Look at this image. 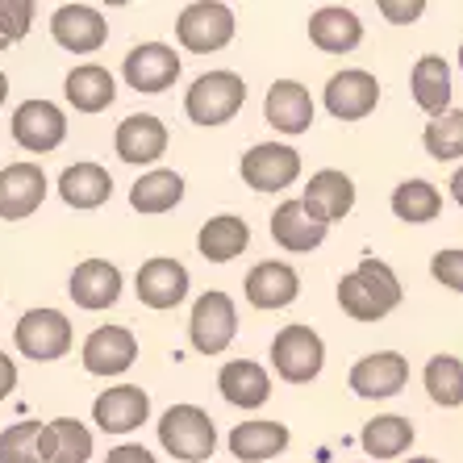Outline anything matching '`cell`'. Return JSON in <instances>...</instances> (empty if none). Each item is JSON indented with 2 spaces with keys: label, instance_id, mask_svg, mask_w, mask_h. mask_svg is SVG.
Segmentation results:
<instances>
[{
  "label": "cell",
  "instance_id": "cell-11",
  "mask_svg": "<svg viewBox=\"0 0 463 463\" xmlns=\"http://www.w3.org/2000/svg\"><path fill=\"white\" fill-rule=\"evenodd\" d=\"M380 105V80L364 67H346L326 84V109L338 121H364Z\"/></svg>",
  "mask_w": 463,
  "mask_h": 463
},
{
  "label": "cell",
  "instance_id": "cell-37",
  "mask_svg": "<svg viewBox=\"0 0 463 463\" xmlns=\"http://www.w3.org/2000/svg\"><path fill=\"white\" fill-rule=\"evenodd\" d=\"M38 434H43V421H17L9 430H0V463H43Z\"/></svg>",
  "mask_w": 463,
  "mask_h": 463
},
{
  "label": "cell",
  "instance_id": "cell-43",
  "mask_svg": "<svg viewBox=\"0 0 463 463\" xmlns=\"http://www.w3.org/2000/svg\"><path fill=\"white\" fill-rule=\"evenodd\" d=\"M451 196H455V205L463 209V167H459V172L451 175Z\"/></svg>",
  "mask_w": 463,
  "mask_h": 463
},
{
  "label": "cell",
  "instance_id": "cell-26",
  "mask_svg": "<svg viewBox=\"0 0 463 463\" xmlns=\"http://www.w3.org/2000/svg\"><path fill=\"white\" fill-rule=\"evenodd\" d=\"M88 455H92V430L76 418H54L38 434L43 463H88Z\"/></svg>",
  "mask_w": 463,
  "mask_h": 463
},
{
  "label": "cell",
  "instance_id": "cell-40",
  "mask_svg": "<svg viewBox=\"0 0 463 463\" xmlns=\"http://www.w3.org/2000/svg\"><path fill=\"white\" fill-rule=\"evenodd\" d=\"M380 13H384L392 25H410L426 13V0H380Z\"/></svg>",
  "mask_w": 463,
  "mask_h": 463
},
{
  "label": "cell",
  "instance_id": "cell-38",
  "mask_svg": "<svg viewBox=\"0 0 463 463\" xmlns=\"http://www.w3.org/2000/svg\"><path fill=\"white\" fill-rule=\"evenodd\" d=\"M33 25V5L30 0H0V38L5 43H22Z\"/></svg>",
  "mask_w": 463,
  "mask_h": 463
},
{
  "label": "cell",
  "instance_id": "cell-42",
  "mask_svg": "<svg viewBox=\"0 0 463 463\" xmlns=\"http://www.w3.org/2000/svg\"><path fill=\"white\" fill-rule=\"evenodd\" d=\"M13 388H17V367H13L9 355H0V401L9 397Z\"/></svg>",
  "mask_w": 463,
  "mask_h": 463
},
{
  "label": "cell",
  "instance_id": "cell-17",
  "mask_svg": "<svg viewBox=\"0 0 463 463\" xmlns=\"http://www.w3.org/2000/svg\"><path fill=\"white\" fill-rule=\"evenodd\" d=\"M146 418H151V397H146L138 384L105 388V392L92 401V421H97L105 434H129V430H138Z\"/></svg>",
  "mask_w": 463,
  "mask_h": 463
},
{
  "label": "cell",
  "instance_id": "cell-10",
  "mask_svg": "<svg viewBox=\"0 0 463 463\" xmlns=\"http://www.w3.org/2000/svg\"><path fill=\"white\" fill-rule=\"evenodd\" d=\"M121 76L134 92H167L180 80V54L167 43H138L126 54Z\"/></svg>",
  "mask_w": 463,
  "mask_h": 463
},
{
  "label": "cell",
  "instance_id": "cell-15",
  "mask_svg": "<svg viewBox=\"0 0 463 463\" xmlns=\"http://www.w3.org/2000/svg\"><path fill=\"white\" fill-rule=\"evenodd\" d=\"M405 380H410V359L397 355V351H376V355H364L351 367V388L364 401L397 397Z\"/></svg>",
  "mask_w": 463,
  "mask_h": 463
},
{
  "label": "cell",
  "instance_id": "cell-18",
  "mask_svg": "<svg viewBox=\"0 0 463 463\" xmlns=\"http://www.w3.org/2000/svg\"><path fill=\"white\" fill-rule=\"evenodd\" d=\"M138 359V338L126 326H97L84 338V367L92 376H121Z\"/></svg>",
  "mask_w": 463,
  "mask_h": 463
},
{
  "label": "cell",
  "instance_id": "cell-35",
  "mask_svg": "<svg viewBox=\"0 0 463 463\" xmlns=\"http://www.w3.org/2000/svg\"><path fill=\"white\" fill-rule=\"evenodd\" d=\"M421 384H426V392H430L434 405H442V410H459L463 405V359L434 355L430 364H426V372H421Z\"/></svg>",
  "mask_w": 463,
  "mask_h": 463
},
{
  "label": "cell",
  "instance_id": "cell-39",
  "mask_svg": "<svg viewBox=\"0 0 463 463\" xmlns=\"http://www.w3.org/2000/svg\"><path fill=\"white\" fill-rule=\"evenodd\" d=\"M430 276L442 288L463 292V250H439V255L430 259Z\"/></svg>",
  "mask_w": 463,
  "mask_h": 463
},
{
  "label": "cell",
  "instance_id": "cell-3",
  "mask_svg": "<svg viewBox=\"0 0 463 463\" xmlns=\"http://www.w3.org/2000/svg\"><path fill=\"white\" fill-rule=\"evenodd\" d=\"M159 442L175 459L201 463L217 451V426L201 405H172L159 418Z\"/></svg>",
  "mask_w": 463,
  "mask_h": 463
},
{
  "label": "cell",
  "instance_id": "cell-14",
  "mask_svg": "<svg viewBox=\"0 0 463 463\" xmlns=\"http://www.w3.org/2000/svg\"><path fill=\"white\" fill-rule=\"evenodd\" d=\"M247 301L255 309H288L297 297H301V276L292 263H280V259H263L247 271Z\"/></svg>",
  "mask_w": 463,
  "mask_h": 463
},
{
  "label": "cell",
  "instance_id": "cell-6",
  "mask_svg": "<svg viewBox=\"0 0 463 463\" xmlns=\"http://www.w3.org/2000/svg\"><path fill=\"white\" fill-rule=\"evenodd\" d=\"M238 335V309L230 301V292L209 288L196 297L193 317H188V338L201 355H222Z\"/></svg>",
  "mask_w": 463,
  "mask_h": 463
},
{
  "label": "cell",
  "instance_id": "cell-44",
  "mask_svg": "<svg viewBox=\"0 0 463 463\" xmlns=\"http://www.w3.org/2000/svg\"><path fill=\"white\" fill-rule=\"evenodd\" d=\"M5 97H9V80H5V71H0V105H5Z\"/></svg>",
  "mask_w": 463,
  "mask_h": 463
},
{
  "label": "cell",
  "instance_id": "cell-47",
  "mask_svg": "<svg viewBox=\"0 0 463 463\" xmlns=\"http://www.w3.org/2000/svg\"><path fill=\"white\" fill-rule=\"evenodd\" d=\"M5 46H9V43H5V38H0V51H5Z\"/></svg>",
  "mask_w": 463,
  "mask_h": 463
},
{
  "label": "cell",
  "instance_id": "cell-36",
  "mask_svg": "<svg viewBox=\"0 0 463 463\" xmlns=\"http://www.w3.org/2000/svg\"><path fill=\"white\" fill-rule=\"evenodd\" d=\"M421 146L439 163L463 159V109H447L442 118H434L426 126V134H421Z\"/></svg>",
  "mask_w": 463,
  "mask_h": 463
},
{
  "label": "cell",
  "instance_id": "cell-31",
  "mask_svg": "<svg viewBox=\"0 0 463 463\" xmlns=\"http://www.w3.org/2000/svg\"><path fill=\"white\" fill-rule=\"evenodd\" d=\"M247 242H250V226L234 213L209 217L205 226H201V234H196V247H201V255L209 263H230V259H238L247 250Z\"/></svg>",
  "mask_w": 463,
  "mask_h": 463
},
{
  "label": "cell",
  "instance_id": "cell-7",
  "mask_svg": "<svg viewBox=\"0 0 463 463\" xmlns=\"http://www.w3.org/2000/svg\"><path fill=\"white\" fill-rule=\"evenodd\" d=\"M238 172H242V184L255 188V193H280L301 175V155L284 146V142H259L242 155Z\"/></svg>",
  "mask_w": 463,
  "mask_h": 463
},
{
  "label": "cell",
  "instance_id": "cell-41",
  "mask_svg": "<svg viewBox=\"0 0 463 463\" xmlns=\"http://www.w3.org/2000/svg\"><path fill=\"white\" fill-rule=\"evenodd\" d=\"M105 463H159V459L146 447H138V442H121V447H113L105 455Z\"/></svg>",
  "mask_w": 463,
  "mask_h": 463
},
{
  "label": "cell",
  "instance_id": "cell-19",
  "mask_svg": "<svg viewBox=\"0 0 463 463\" xmlns=\"http://www.w3.org/2000/svg\"><path fill=\"white\" fill-rule=\"evenodd\" d=\"M71 301L88 313H100V309H113L121 301V271L118 263H109V259H84L76 271H71Z\"/></svg>",
  "mask_w": 463,
  "mask_h": 463
},
{
  "label": "cell",
  "instance_id": "cell-25",
  "mask_svg": "<svg viewBox=\"0 0 463 463\" xmlns=\"http://www.w3.org/2000/svg\"><path fill=\"white\" fill-rule=\"evenodd\" d=\"M217 388H222V397L238 410H259V405H268L271 397V376L255 359H230L222 372H217Z\"/></svg>",
  "mask_w": 463,
  "mask_h": 463
},
{
  "label": "cell",
  "instance_id": "cell-32",
  "mask_svg": "<svg viewBox=\"0 0 463 463\" xmlns=\"http://www.w3.org/2000/svg\"><path fill=\"white\" fill-rule=\"evenodd\" d=\"M180 201H184V175L167 172V167H155L129 188V205L138 213H172Z\"/></svg>",
  "mask_w": 463,
  "mask_h": 463
},
{
  "label": "cell",
  "instance_id": "cell-20",
  "mask_svg": "<svg viewBox=\"0 0 463 463\" xmlns=\"http://www.w3.org/2000/svg\"><path fill=\"white\" fill-rule=\"evenodd\" d=\"M113 146H118L121 163H134V167L155 163L167 155V126L155 113H129L113 134Z\"/></svg>",
  "mask_w": 463,
  "mask_h": 463
},
{
  "label": "cell",
  "instance_id": "cell-22",
  "mask_svg": "<svg viewBox=\"0 0 463 463\" xmlns=\"http://www.w3.org/2000/svg\"><path fill=\"white\" fill-rule=\"evenodd\" d=\"M263 118L268 126H276L280 134H305L313 126V100H309V88L297 84V80H276L268 88V100H263Z\"/></svg>",
  "mask_w": 463,
  "mask_h": 463
},
{
  "label": "cell",
  "instance_id": "cell-21",
  "mask_svg": "<svg viewBox=\"0 0 463 463\" xmlns=\"http://www.w3.org/2000/svg\"><path fill=\"white\" fill-rule=\"evenodd\" d=\"M301 205L309 209L322 226H330V222H343L351 209H355V184H351V175L346 172H335V167H326V172L309 175V188H305Z\"/></svg>",
  "mask_w": 463,
  "mask_h": 463
},
{
  "label": "cell",
  "instance_id": "cell-16",
  "mask_svg": "<svg viewBox=\"0 0 463 463\" xmlns=\"http://www.w3.org/2000/svg\"><path fill=\"white\" fill-rule=\"evenodd\" d=\"M46 201V172L38 163H9L0 172V217L25 222Z\"/></svg>",
  "mask_w": 463,
  "mask_h": 463
},
{
  "label": "cell",
  "instance_id": "cell-8",
  "mask_svg": "<svg viewBox=\"0 0 463 463\" xmlns=\"http://www.w3.org/2000/svg\"><path fill=\"white\" fill-rule=\"evenodd\" d=\"M17 338V351L38 364H51V359H63L71 351V322H67L59 309H30L13 330Z\"/></svg>",
  "mask_w": 463,
  "mask_h": 463
},
{
  "label": "cell",
  "instance_id": "cell-2",
  "mask_svg": "<svg viewBox=\"0 0 463 463\" xmlns=\"http://www.w3.org/2000/svg\"><path fill=\"white\" fill-rule=\"evenodd\" d=\"M242 105H247V84L234 71H205L193 80L188 97H184V113L196 126H226Z\"/></svg>",
  "mask_w": 463,
  "mask_h": 463
},
{
  "label": "cell",
  "instance_id": "cell-34",
  "mask_svg": "<svg viewBox=\"0 0 463 463\" xmlns=\"http://www.w3.org/2000/svg\"><path fill=\"white\" fill-rule=\"evenodd\" d=\"M392 213L410 226H426L442 213V193L430 180H405L392 188Z\"/></svg>",
  "mask_w": 463,
  "mask_h": 463
},
{
  "label": "cell",
  "instance_id": "cell-9",
  "mask_svg": "<svg viewBox=\"0 0 463 463\" xmlns=\"http://www.w3.org/2000/svg\"><path fill=\"white\" fill-rule=\"evenodd\" d=\"M13 138L30 155H51L67 138V118L54 100H22L13 113Z\"/></svg>",
  "mask_w": 463,
  "mask_h": 463
},
{
  "label": "cell",
  "instance_id": "cell-5",
  "mask_svg": "<svg viewBox=\"0 0 463 463\" xmlns=\"http://www.w3.org/2000/svg\"><path fill=\"white\" fill-rule=\"evenodd\" d=\"M175 38H180L184 51L213 54L234 38V13H230V5H217V0L184 5L180 17H175Z\"/></svg>",
  "mask_w": 463,
  "mask_h": 463
},
{
  "label": "cell",
  "instance_id": "cell-29",
  "mask_svg": "<svg viewBox=\"0 0 463 463\" xmlns=\"http://www.w3.org/2000/svg\"><path fill=\"white\" fill-rule=\"evenodd\" d=\"M410 88H413V100H418L421 113L442 118L447 105H451V67H447V59L442 54H421L418 63H413Z\"/></svg>",
  "mask_w": 463,
  "mask_h": 463
},
{
  "label": "cell",
  "instance_id": "cell-28",
  "mask_svg": "<svg viewBox=\"0 0 463 463\" xmlns=\"http://www.w3.org/2000/svg\"><path fill=\"white\" fill-rule=\"evenodd\" d=\"M288 426L284 421H238L230 430V455L238 463H263L271 455H284Z\"/></svg>",
  "mask_w": 463,
  "mask_h": 463
},
{
  "label": "cell",
  "instance_id": "cell-4",
  "mask_svg": "<svg viewBox=\"0 0 463 463\" xmlns=\"http://www.w3.org/2000/svg\"><path fill=\"white\" fill-rule=\"evenodd\" d=\"M326 364V343L313 326L292 322L271 338V367L284 384H309Z\"/></svg>",
  "mask_w": 463,
  "mask_h": 463
},
{
  "label": "cell",
  "instance_id": "cell-27",
  "mask_svg": "<svg viewBox=\"0 0 463 463\" xmlns=\"http://www.w3.org/2000/svg\"><path fill=\"white\" fill-rule=\"evenodd\" d=\"M63 92H67V105L76 109V113H105L118 100V84L109 76V67H100V63L71 67Z\"/></svg>",
  "mask_w": 463,
  "mask_h": 463
},
{
  "label": "cell",
  "instance_id": "cell-33",
  "mask_svg": "<svg viewBox=\"0 0 463 463\" xmlns=\"http://www.w3.org/2000/svg\"><path fill=\"white\" fill-rule=\"evenodd\" d=\"M359 447H364V455H372V459H397V455H405L413 447L410 418H397V413L372 418L364 426V434H359Z\"/></svg>",
  "mask_w": 463,
  "mask_h": 463
},
{
  "label": "cell",
  "instance_id": "cell-12",
  "mask_svg": "<svg viewBox=\"0 0 463 463\" xmlns=\"http://www.w3.org/2000/svg\"><path fill=\"white\" fill-rule=\"evenodd\" d=\"M134 292L146 309H175V305L188 297V268L180 259L155 255L138 268V280H134Z\"/></svg>",
  "mask_w": 463,
  "mask_h": 463
},
{
  "label": "cell",
  "instance_id": "cell-23",
  "mask_svg": "<svg viewBox=\"0 0 463 463\" xmlns=\"http://www.w3.org/2000/svg\"><path fill=\"white\" fill-rule=\"evenodd\" d=\"M309 43L326 54H346L364 43V22L343 5H322L309 17Z\"/></svg>",
  "mask_w": 463,
  "mask_h": 463
},
{
  "label": "cell",
  "instance_id": "cell-46",
  "mask_svg": "<svg viewBox=\"0 0 463 463\" xmlns=\"http://www.w3.org/2000/svg\"><path fill=\"white\" fill-rule=\"evenodd\" d=\"M459 67H463V46H459Z\"/></svg>",
  "mask_w": 463,
  "mask_h": 463
},
{
  "label": "cell",
  "instance_id": "cell-1",
  "mask_svg": "<svg viewBox=\"0 0 463 463\" xmlns=\"http://www.w3.org/2000/svg\"><path fill=\"white\" fill-rule=\"evenodd\" d=\"M338 305L351 322H384L401 305V280L384 259H359L355 271L338 280Z\"/></svg>",
  "mask_w": 463,
  "mask_h": 463
},
{
  "label": "cell",
  "instance_id": "cell-24",
  "mask_svg": "<svg viewBox=\"0 0 463 463\" xmlns=\"http://www.w3.org/2000/svg\"><path fill=\"white\" fill-rule=\"evenodd\" d=\"M326 230L330 226H322L301 201H284V205L271 213V238H276L284 250H292V255L317 250L326 242Z\"/></svg>",
  "mask_w": 463,
  "mask_h": 463
},
{
  "label": "cell",
  "instance_id": "cell-13",
  "mask_svg": "<svg viewBox=\"0 0 463 463\" xmlns=\"http://www.w3.org/2000/svg\"><path fill=\"white\" fill-rule=\"evenodd\" d=\"M51 38L71 54H92L105 46L109 22L92 5H59L51 17Z\"/></svg>",
  "mask_w": 463,
  "mask_h": 463
},
{
  "label": "cell",
  "instance_id": "cell-45",
  "mask_svg": "<svg viewBox=\"0 0 463 463\" xmlns=\"http://www.w3.org/2000/svg\"><path fill=\"white\" fill-rule=\"evenodd\" d=\"M410 463H439V459H410Z\"/></svg>",
  "mask_w": 463,
  "mask_h": 463
},
{
  "label": "cell",
  "instance_id": "cell-30",
  "mask_svg": "<svg viewBox=\"0 0 463 463\" xmlns=\"http://www.w3.org/2000/svg\"><path fill=\"white\" fill-rule=\"evenodd\" d=\"M109 193H113V175L100 163H71L59 175V196L71 209H100L109 201Z\"/></svg>",
  "mask_w": 463,
  "mask_h": 463
}]
</instances>
